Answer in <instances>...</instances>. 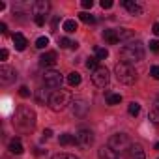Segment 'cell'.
Returning <instances> with one entry per match:
<instances>
[{
  "label": "cell",
  "instance_id": "cell-1",
  "mask_svg": "<svg viewBox=\"0 0 159 159\" xmlns=\"http://www.w3.org/2000/svg\"><path fill=\"white\" fill-rule=\"evenodd\" d=\"M13 125H15V129L23 131V133L34 129V125H36V112H34V109H30L26 105L17 107L15 116H13Z\"/></svg>",
  "mask_w": 159,
  "mask_h": 159
},
{
  "label": "cell",
  "instance_id": "cell-2",
  "mask_svg": "<svg viewBox=\"0 0 159 159\" xmlns=\"http://www.w3.org/2000/svg\"><path fill=\"white\" fill-rule=\"evenodd\" d=\"M120 56H122V62L133 66L135 62L144 60V47H142L140 41H131V43H127L120 49Z\"/></svg>",
  "mask_w": 159,
  "mask_h": 159
},
{
  "label": "cell",
  "instance_id": "cell-3",
  "mask_svg": "<svg viewBox=\"0 0 159 159\" xmlns=\"http://www.w3.org/2000/svg\"><path fill=\"white\" fill-rule=\"evenodd\" d=\"M114 75L116 79L122 83V84H133L137 81V71L131 64H125V62H118L114 66Z\"/></svg>",
  "mask_w": 159,
  "mask_h": 159
},
{
  "label": "cell",
  "instance_id": "cell-4",
  "mask_svg": "<svg viewBox=\"0 0 159 159\" xmlns=\"http://www.w3.org/2000/svg\"><path fill=\"white\" fill-rule=\"evenodd\" d=\"M71 103V94L67 92V90H54L52 94H51V99H49V107L54 111V112H60V111H64L67 105Z\"/></svg>",
  "mask_w": 159,
  "mask_h": 159
},
{
  "label": "cell",
  "instance_id": "cell-5",
  "mask_svg": "<svg viewBox=\"0 0 159 159\" xmlns=\"http://www.w3.org/2000/svg\"><path fill=\"white\" fill-rule=\"evenodd\" d=\"M133 142H131V139L125 135V133H116V135H112L111 139H109V144L107 146H111L114 152H118V153H125V150L131 146Z\"/></svg>",
  "mask_w": 159,
  "mask_h": 159
},
{
  "label": "cell",
  "instance_id": "cell-6",
  "mask_svg": "<svg viewBox=\"0 0 159 159\" xmlns=\"http://www.w3.org/2000/svg\"><path fill=\"white\" fill-rule=\"evenodd\" d=\"M75 144L79 148H83V150L84 148H90L94 144V133L90 129H79L75 133Z\"/></svg>",
  "mask_w": 159,
  "mask_h": 159
},
{
  "label": "cell",
  "instance_id": "cell-7",
  "mask_svg": "<svg viewBox=\"0 0 159 159\" xmlns=\"http://www.w3.org/2000/svg\"><path fill=\"white\" fill-rule=\"evenodd\" d=\"M109 81H111L109 71H107V67H103V66H99V67L92 73V83H94L96 86H99V88H105V86L109 84Z\"/></svg>",
  "mask_w": 159,
  "mask_h": 159
},
{
  "label": "cell",
  "instance_id": "cell-8",
  "mask_svg": "<svg viewBox=\"0 0 159 159\" xmlns=\"http://www.w3.org/2000/svg\"><path fill=\"white\" fill-rule=\"evenodd\" d=\"M43 84L47 88H60L62 86V73L60 71H45L43 75Z\"/></svg>",
  "mask_w": 159,
  "mask_h": 159
},
{
  "label": "cell",
  "instance_id": "cell-9",
  "mask_svg": "<svg viewBox=\"0 0 159 159\" xmlns=\"http://www.w3.org/2000/svg\"><path fill=\"white\" fill-rule=\"evenodd\" d=\"M17 79V71L10 66H2L0 67V83L2 84H11Z\"/></svg>",
  "mask_w": 159,
  "mask_h": 159
},
{
  "label": "cell",
  "instance_id": "cell-10",
  "mask_svg": "<svg viewBox=\"0 0 159 159\" xmlns=\"http://www.w3.org/2000/svg\"><path fill=\"white\" fill-rule=\"evenodd\" d=\"M124 159H146L142 146L133 142V144H131V146L125 150V153H124Z\"/></svg>",
  "mask_w": 159,
  "mask_h": 159
},
{
  "label": "cell",
  "instance_id": "cell-11",
  "mask_svg": "<svg viewBox=\"0 0 159 159\" xmlns=\"http://www.w3.org/2000/svg\"><path fill=\"white\" fill-rule=\"evenodd\" d=\"M56 60H58L56 52H54V51H49V52H43V54L39 56V66H41V67H52V66L56 64Z\"/></svg>",
  "mask_w": 159,
  "mask_h": 159
},
{
  "label": "cell",
  "instance_id": "cell-12",
  "mask_svg": "<svg viewBox=\"0 0 159 159\" xmlns=\"http://www.w3.org/2000/svg\"><path fill=\"white\" fill-rule=\"evenodd\" d=\"M98 157L99 159H120V153L114 152L111 146H101L99 152H98Z\"/></svg>",
  "mask_w": 159,
  "mask_h": 159
},
{
  "label": "cell",
  "instance_id": "cell-13",
  "mask_svg": "<svg viewBox=\"0 0 159 159\" xmlns=\"http://www.w3.org/2000/svg\"><path fill=\"white\" fill-rule=\"evenodd\" d=\"M49 10H51V4L45 2V0H38V2L32 4V11H34V15H41V17H43Z\"/></svg>",
  "mask_w": 159,
  "mask_h": 159
},
{
  "label": "cell",
  "instance_id": "cell-14",
  "mask_svg": "<svg viewBox=\"0 0 159 159\" xmlns=\"http://www.w3.org/2000/svg\"><path fill=\"white\" fill-rule=\"evenodd\" d=\"M122 6H124L131 15H140V13H142V6L137 4V2H131V0H124Z\"/></svg>",
  "mask_w": 159,
  "mask_h": 159
},
{
  "label": "cell",
  "instance_id": "cell-15",
  "mask_svg": "<svg viewBox=\"0 0 159 159\" xmlns=\"http://www.w3.org/2000/svg\"><path fill=\"white\" fill-rule=\"evenodd\" d=\"M11 39H13V45H15V49L17 51H25L26 49V45H28V41H26V38L23 36V34H13L11 36Z\"/></svg>",
  "mask_w": 159,
  "mask_h": 159
},
{
  "label": "cell",
  "instance_id": "cell-16",
  "mask_svg": "<svg viewBox=\"0 0 159 159\" xmlns=\"http://www.w3.org/2000/svg\"><path fill=\"white\" fill-rule=\"evenodd\" d=\"M86 111H88V105H86L83 99H77V101L73 103V114H75V116H84Z\"/></svg>",
  "mask_w": 159,
  "mask_h": 159
},
{
  "label": "cell",
  "instance_id": "cell-17",
  "mask_svg": "<svg viewBox=\"0 0 159 159\" xmlns=\"http://www.w3.org/2000/svg\"><path fill=\"white\" fill-rule=\"evenodd\" d=\"M103 38H105V41L111 43V45H116V43L120 41V34H118V30H105V32H103Z\"/></svg>",
  "mask_w": 159,
  "mask_h": 159
},
{
  "label": "cell",
  "instance_id": "cell-18",
  "mask_svg": "<svg viewBox=\"0 0 159 159\" xmlns=\"http://www.w3.org/2000/svg\"><path fill=\"white\" fill-rule=\"evenodd\" d=\"M10 152L11 153H15V155H21L23 152H25V148H23V142H21V139H11V142H10Z\"/></svg>",
  "mask_w": 159,
  "mask_h": 159
},
{
  "label": "cell",
  "instance_id": "cell-19",
  "mask_svg": "<svg viewBox=\"0 0 159 159\" xmlns=\"http://www.w3.org/2000/svg\"><path fill=\"white\" fill-rule=\"evenodd\" d=\"M67 84L69 86H79V84H81V75H79L77 71H71L67 75Z\"/></svg>",
  "mask_w": 159,
  "mask_h": 159
},
{
  "label": "cell",
  "instance_id": "cell-20",
  "mask_svg": "<svg viewBox=\"0 0 159 159\" xmlns=\"http://www.w3.org/2000/svg\"><path fill=\"white\" fill-rule=\"evenodd\" d=\"M107 105H118L122 101V96L120 94H112V92H107Z\"/></svg>",
  "mask_w": 159,
  "mask_h": 159
},
{
  "label": "cell",
  "instance_id": "cell-21",
  "mask_svg": "<svg viewBox=\"0 0 159 159\" xmlns=\"http://www.w3.org/2000/svg\"><path fill=\"white\" fill-rule=\"evenodd\" d=\"M58 142H60L62 146H69V144H75V137L69 135V133H64V135H60Z\"/></svg>",
  "mask_w": 159,
  "mask_h": 159
},
{
  "label": "cell",
  "instance_id": "cell-22",
  "mask_svg": "<svg viewBox=\"0 0 159 159\" xmlns=\"http://www.w3.org/2000/svg\"><path fill=\"white\" fill-rule=\"evenodd\" d=\"M148 120L152 122V125H155V127L159 129V111H157V109H152V111L148 112Z\"/></svg>",
  "mask_w": 159,
  "mask_h": 159
},
{
  "label": "cell",
  "instance_id": "cell-23",
  "mask_svg": "<svg viewBox=\"0 0 159 159\" xmlns=\"http://www.w3.org/2000/svg\"><path fill=\"white\" fill-rule=\"evenodd\" d=\"M64 30H66L67 34H73V32L77 30V21H73V19L64 21Z\"/></svg>",
  "mask_w": 159,
  "mask_h": 159
},
{
  "label": "cell",
  "instance_id": "cell-24",
  "mask_svg": "<svg viewBox=\"0 0 159 159\" xmlns=\"http://www.w3.org/2000/svg\"><path fill=\"white\" fill-rule=\"evenodd\" d=\"M94 54H96L98 60H105V58L109 56V51H107L105 47H96V49H94Z\"/></svg>",
  "mask_w": 159,
  "mask_h": 159
},
{
  "label": "cell",
  "instance_id": "cell-25",
  "mask_svg": "<svg viewBox=\"0 0 159 159\" xmlns=\"http://www.w3.org/2000/svg\"><path fill=\"white\" fill-rule=\"evenodd\" d=\"M49 99H51V96H49L47 90H39V92L36 94V101H38V103H45V101L49 103Z\"/></svg>",
  "mask_w": 159,
  "mask_h": 159
},
{
  "label": "cell",
  "instance_id": "cell-26",
  "mask_svg": "<svg viewBox=\"0 0 159 159\" xmlns=\"http://www.w3.org/2000/svg\"><path fill=\"white\" fill-rule=\"evenodd\" d=\"M79 19H81L83 23H86V25H92V23H96V17H94V15H90V13H86V11L79 13Z\"/></svg>",
  "mask_w": 159,
  "mask_h": 159
},
{
  "label": "cell",
  "instance_id": "cell-27",
  "mask_svg": "<svg viewBox=\"0 0 159 159\" xmlns=\"http://www.w3.org/2000/svg\"><path fill=\"white\" fill-rule=\"evenodd\" d=\"M127 112H129L131 116H137V114L140 112V105H139L137 101H131V103H129V107H127Z\"/></svg>",
  "mask_w": 159,
  "mask_h": 159
},
{
  "label": "cell",
  "instance_id": "cell-28",
  "mask_svg": "<svg viewBox=\"0 0 159 159\" xmlns=\"http://www.w3.org/2000/svg\"><path fill=\"white\" fill-rule=\"evenodd\" d=\"M98 62H99V60H98L96 56H94V58H88V60H86V67H88V69H92V71H96V69L99 67V66H98Z\"/></svg>",
  "mask_w": 159,
  "mask_h": 159
},
{
  "label": "cell",
  "instance_id": "cell-29",
  "mask_svg": "<svg viewBox=\"0 0 159 159\" xmlns=\"http://www.w3.org/2000/svg\"><path fill=\"white\" fill-rule=\"evenodd\" d=\"M118 34H120V39H129V38H133V30H129V28L118 30Z\"/></svg>",
  "mask_w": 159,
  "mask_h": 159
},
{
  "label": "cell",
  "instance_id": "cell-30",
  "mask_svg": "<svg viewBox=\"0 0 159 159\" xmlns=\"http://www.w3.org/2000/svg\"><path fill=\"white\" fill-rule=\"evenodd\" d=\"M47 45H49V38H45V36L38 38V41H36V47H38V49H45Z\"/></svg>",
  "mask_w": 159,
  "mask_h": 159
},
{
  "label": "cell",
  "instance_id": "cell-31",
  "mask_svg": "<svg viewBox=\"0 0 159 159\" xmlns=\"http://www.w3.org/2000/svg\"><path fill=\"white\" fill-rule=\"evenodd\" d=\"M58 45H60L62 49H67V47H73V41H69L67 38H60V39H58Z\"/></svg>",
  "mask_w": 159,
  "mask_h": 159
},
{
  "label": "cell",
  "instance_id": "cell-32",
  "mask_svg": "<svg viewBox=\"0 0 159 159\" xmlns=\"http://www.w3.org/2000/svg\"><path fill=\"white\" fill-rule=\"evenodd\" d=\"M52 159H79V157H75L73 153H56Z\"/></svg>",
  "mask_w": 159,
  "mask_h": 159
},
{
  "label": "cell",
  "instance_id": "cell-33",
  "mask_svg": "<svg viewBox=\"0 0 159 159\" xmlns=\"http://www.w3.org/2000/svg\"><path fill=\"white\" fill-rule=\"evenodd\" d=\"M150 75L155 79V81H159V66H152V69H150Z\"/></svg>",
  "mask_w": 159,
  "mask_h": 159
},
{
  "label": "cell",
  "instance_id": "cell-34",
  "mask_svg": "<svg viewBox=\"0 0 159 159\" xmlns=\"http://www.w3.org/2000/svg\"><path fill=\"white\" fill-rule=\"evenodd\" d=\"M34 23H36L38 26H43V25H45V17H41V15H34Z\"/></svg>",
  "mask_w": 159,
  "mask_h": 159
},
{
  "label": "cell",
  "instance_id": "cell-35",
  "mask_svg": "<svg viewBox=\"0 0 159 159\" xmlns=\"http://www.w3.org/2000/svg\"><path fill=\"white\" fill-rule=\"evenodd\" d=\"M19 96H21V98H28V96H30V90H28L26 86H21V88H19Z\"/></svg>",
  "mask_w": 159,
  "mask_h": 159
},
{
  "label": "cell",
  "instance_id": "cell-36",
  "mask_svg": "<svg viewBox=\"0 0 159 159\" xmlns=\"http://www.w3.org/2000/svg\"><path fill=\"white\" fill-rule=\"evenodd\" d=\"M150 51H153V52H159V41H157V39L150 41Z\"/></svg>",
  "mask_w": 159,
  "mask_h": 159
},
{
  "label": "cell",
  "instance_id": "cell-37",
  "mask_svg": "<svg viewBox=\"0 0 159 159\" xmlns=\"http://www.w3.org/2000/svg\"><path fill=\"white\" fill-rule=\"evenodd\" d=\"M81 6H83L84 10H92V6H94V2H92V0H83V2H81Z\"/></svg>",
  "mask_w": 159,
  "mask_h": 159
},
{
  "label": "cell",
  "instance_id": "cell-38",
  "mask_svg": "<svg viewBox=\"0 0 159 159\" xmlns=\"http://www.w3.org/2000/svg\"><path fill=\"white\" fill-rule=\"evenodd\" d=\"M101 8H103V10L112 8V0H101Z\"/></svg>",
  "mask_w": 159,
  "mask_h": 159
},
{
  "label": "cell",
  "instance_id": "cell-39",
  "mask_svg": "<svg viewBox=\"0 0 159 159\" xmlns=\"http://www.w3.org/2000/svg\"><path fill=\"white\" fill-rule=\"evenodd\" d=\"M51 137H52V131H51V129H45V131H43V140H47V139H51Z\"/></svg>",
  "mask_w": 159,
  "mask_h": 159
},
{
  "label": "cell",
  "instance_id": "cell-40",
  "mask_svg": "<svg viewBox=\"0 0 159 159\" xmlns=\"http://www.w3.org/2000/svg\"><path fill=\"white\" fill-rule=\"evenodd\" d=\"M6 58H8V51H6V49H2V51H0V60L4 62Z\"/></svg>",
  "mask_w": 159,
  "mask_h": 159
},
{
  "label": "cell",
  "instance_id": "cell-41",
  "mask_svg": "<svg viewBox=\"0 0 159 159\" xmlns=\"http://www.w3.org/2000/svg\"><path fill=\"white\" fill-rule=\"evenodd\" d=\"M152 32H153L155 36H159V23H155V25H153V28H152Z\"/></svg>",
  "mask_w": 159,
  "mask_h": 159
},
{
  "label": "cell",
  "instance_id": "cell-42",
  "mask_svg": "<svg viewBox=\"0 0 159 159\" xmlns=\"http://www.w3.org/2000/svg\"><path fill=\"white\" fill-rule=\"evenodd\" d=\"M153 109H157L159 111V94L155 96V99H153Z\"/></svg>",
  "mask_w": 159,
  "mask_h": 159
},
{
  "label": "cell",
  "instance_id": "cell-43",
  "mask_svg": "<svg viewBox=\"0 0 159 159\" xmlns=\"http://www.w3.org/2000/svg\"><path fill=\"white\" fill-rule=\"evenodd\" d=\"M0 32H2V34H4V32H8V26H6V23H0Z\"/></svg>",
  "mask_w": 159,
  "mask_h": 159
},
{
  "label": "cell",
  "instance_id": "cell-44",
  "mask_svg": "<svg viewBox=\"0 0 159 159\" xmlns=\"http://www.w3.org/2000/svg\"><path fill=\"white\" fill-rule=\"evenodd\" d=\"M43 152H47V150H41V148H36V153H38V155H41Z\"/></svg>",
  "mask_w": 159,
  "mask_h": 159
},
{
  "label": "cell",
  "instance_id": "cell-45",
  "mask_svg": "<svg viewBox=\"0 0 159 159\" xmlns=\"http://www.w3.org/2000/svg\"><path fill=\"white\" fill-rule=\"evenodd\" d=\"M155 150H159V142H157V144H155Z\"/></svg>",
  "mask_w": 159,
  "mask_h": 159
},
{
  "label": "cell",
  "instance_id": "cell-46",
  "mask_svg": "<svg viewBox=\"0 0 159 159\" xmlns=\"http://www.w3.org/2000/svg\"><path fill=\"white\" fill-rule=\"evenodd\" d=\"M157 159H159V157H157Z\"/></svg>",
  "mask_w": 159,
  "mask_h": 159
}]
</instances>
